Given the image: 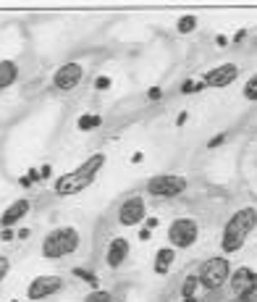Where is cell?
I'll return each instance as SVG.
<instances>
[{"label":"cell","instance_id":"cell-18","mask_svg":"<svg viewBox=\"0 0 257 302\" xmlns=\"http://www.w3.org/2000/svg\"><path fill=\"white\" fill-rule=\"evenodd\" d=\"M194 29H197V16H181L178 24H176L178 35H189V32H194Z\"/></svg>","mask_w":257,"mask_h":302},{"label":"cell","instance_id":"cell-2","mask_svg":"<svg viewBox=\"0 0 257 302\" xmlns=\"http://www.w3.org/2000/svg\"><path fill=\"white\" fill-rule=\"evenodd\" d=\"M254 226H257V210L254 208H239L223 226V237H221L223 255H234L244 247V242L254 231Z\"/></svg>","mask_w":257,"mask_h":302},{"label":"cell","instance_id":"cell-5","mask_svg":"<svg viewBox=\"0 0 257 302\" xmlns=\"http://www.w3.org/2000/svg\"><path fill=\"white\" fill-rule=\"evenodd\" d=\"M200 239V226L194 218H173L168 226V242L173 250H187Z\"/></svg>","mask_w":257,"mask_h":302},{"label":"cell","instance_id":"cell-19","mask_svg":"<svg viewBox=\"0 0 257 302\" xmlns=\"http://www.w3.org/2000/svg\"><path fill=\"white\" fill-rule=\"evenodd\" d=\"M84 302H113V294L105 292V289H92L84 297Z\"/></svg>","mask_w":257,"mask_h":302},{"label":"cell","instance_id":"cell-28","mask_svg":"<svg viewBox=\"0 0 257 302\" xmlns=\"http://www.w3.org/2000/svg\"><path fill=\"white\" fill-rule=\"evenodd\" d=\"M144 223H147V229H150V231H155L158 226H160V221H158V218H147Z\"/></svg>","mask_w":257,"mask_h":302},{"label":"cell","instance_id":"cell-22","mask_svg":"<svg viewBox=\"0 0 257 302\" xmlns=\"http://www.w3.org/2000/svg\"><path fill=\"white\" fill-rule=\"evenodd\" d=\"M8 271H11V260L6 258V255H0V281L8 276Z\"/></svg>","mask_w":257,"mask_h":302},{"label":"cell","instance_id":"cell-14","mask_svg":"<svg viewBox=\"0 0 257 302\" xmlns=\"http://www.w3.org/2000/svg\"><path fill=\"white\" fill-rule=\"evenodd\" d=\"M173 260H176V250H173V247H160V250L155 252V274H158V276H165Z\"/></svg>","mask_w":257,"mask_h":302},{"label":"cell","instance_id":"cell-16","mask_svg":"<svg viewBox=\"0 0 257 302\" xmlns=\"http://www.w3.org/2000/svg\"><path fill=\"white\" fill-rule=\"evenodd\" d=\"M197 289H200V276L192 274L184 279V286H181V294H184V299H194L197 297Z\"/></svg>","mask_w":257,"mask_h":302},{"label":"cell","instance_id":"cell-8","mask_svg":"<svg viewBox=\"0 0 257 302\" xmlns=\"http://www.w3.org/2000/svg\"><path fill=\"white\" fill-rule=\"evenodd\" d=\"M84 79V66L77 63V60H68L60 69H55L53 74V87L60 89V92H71V89H77Z\"/></svg>","mask_w":257,"mask_h":302},{"label":"cell","instance_id":"cell-21","mask_svg":"<svg viewBox=\"0 0 257 302\" xmlns=\"http://www.w3.org/2000/svg\"><path fill=\"white\" fill-rule=\"evenodd\" d=\"M74 276H79V279H84L89 286H95V289H100V281H97V276L92 274V271H84V268H74Z\"/></svg>","mask_w":257,"mask_h":302},{"label":"cell","instance_id":"cell-1","mask_svg":"<svg viewBox=\"0 0 257 302\" xmlns=\"http://www.w3.org/2000/svg\"><path fill=\"white\" fill-rule=\"evenodd\" d=\"M102 165H105V155L102 153H95L92 158H87L79 169H74V171H68L63 176H58L55 184H53V192L58 194V197H71V194L84 192L97 179Z\"/></svg>","mask_w":257,"mask_h":302},{"label":"cell","instance_id":"cell-29","mask_svg":"<svg viewBox=\"0 0 257 302\" xmlns=\"http://www.w3.org/2000/svg\"><path fill=\"white\" fill-rule=\"evenodd\" d=\"M187 118H189V113H187V111H181V113H178V121H176V124H178V126H184V124H187Z\"/></svg>","mask_w":257,"mask_h":302},{"label":"cell","instance_id":"cell-26","mask_svg":"<svg viewBox=\"0 0 257 302\" xmlns=\"http://www.w3.org/2000/svg\"><path fill=\"white\" fill-rule=\"evenodd\" d=\"M223 142H226V134H215V137H213V140L207 142V147L213 150V147H218V145H223Z\"/></svg>","mask_w":257,"mask_h":302},{"label":"cell","instance_id":"cell-17","mask_svg":"<svg viewBox=\"0 0 257 302\" xmlns=\"http://www.w3.org/2000/svg\"><path fill=\"white\" fill-rule=\"evenodd\" d=\"M100 124H102V118H100V116H95V113H84V116H79V121H77L79 131H89V129H97Z\"/></svg>","mask_w":257,"mask_h":302},{"label":"cell","instance_id":"cell-10","mask_svg":"<svg viewBox=\"0 0 257 302\" xmlns=\"http://www.w3.org/2000/svg\"><path fill=\"white\" fill-rule=\"evenodd\" d=\"M239 79V66L236 63H221L215 69H210L205 77H202V84L205 87H229Z\"/></svg>","mask_w":257,"mask_h":302},{"label":"cell","instance_id":"cell-6","mask_svg":"<svg viewBox=\"0 0 257 302\" xmlns=\"http://www.w3.org/2000/svg\"><path fill=\"white\" fill-rule=\"evenodd\" d=\"M184 189H187V179L176 176V174H160L147 181V192L153 197H176Z\"/></svg>","mask_w":257,"mask_h":302},{"label":"cell","instance_id":"cell-31","mask_svg":"<svg viewBox=\"0 0 257 302\" xmlns=\"http://www.w3.org/2000/svg\"><path fill=\"white\" fill-rule=\"evenodd\" d=\"M53 171H50V165H42V169H40V176H45V179H48Z\"/></svg>","mask_w":257,"mask_h":302},{"label":"cell","instance_id":"cell-7","mask_svg":"<svg viewBox=\"0 0 257 302\" xmlns=\"http://www.w3.org/2000/svg\"><path fill=\"white\" fill-rule=\"evenodd\" d=\"M229 281H231L234 294H236L241 302H252V299L257 297V271L241 265V268H236L234 274H231Z\"/></svg>","mask_w":257,"mask_h":302},{"label":"cell","instance_id":"cell-15","mask_svg":"<svg viewBox=\"0 0 257 302\" xmlns=\"http://www.w3.org/2000/svg\"><path fill=\"white\" fill-rule=\"evenodd\" d=\"M16 79H19V66L8 58L0 60V89H8Z\"/></svg>","mask_w":257,"mask_h":302},{"label":"cell","instance_id":"cell-13","mask_svg":"<svg viewBox=\"0 0 257 302\" xmlns=\"http://www.w3.org/2000/svg\"><path fill=\"white\" fill-rule=\"evenodd\" d=\"M29 208H32V203H29L26 197H19L16 203H11V205L3 210V216H0V226H3V229H11V226H16V223L29 213Z\"/></svg>","mask_w":257,"mask_h":302},{"label":"cell","instance_id":"cell-4","mask_svg":"<svg viewBox=\"0 0 257 302\" xmlns=\"http://www.w3.org/2000/svg\"><path fill=\"white\" fill-rule=\"evenodd\" d=\"M200 284L205 289H221V286L231 279V263L226 255H215V258H207L200 268Z\"/></svg>","mask_w":257,"mask_h":302},{"label":"cell","instance_id":"cell-23","mask_svg":"<svg viewBox=\"0 0 257 302\" xmlns=\"http://www.w3.org/2000/svg\"><path fill=\"white\" fill-rule=\"evenodd\" d=\"M40 179V171H29L26 176H21V187H32V181Z\"/></svg>","mask_w":257,"mask_h":302},{"label":"cell","instance_id":"cell-27","mask_svg":"<svg viewBox=\"0 0 257 302\" xmlns=\"http://www.w3.org/2000/svg\"><path fill=\"white\" fill-rule=\"evenodd\" d=\"M95 87H97V89H108V87H111V77H97Z\"/></svg>","mask_w":257,"mask_h":302},{"label":"cell","instance_id":"cell-33","mask_svg":"<svg viewBox=\"0 0 257 302\" xmlns=\"http://www.w3.org/2000/svg\"><path fill=\"white\" fill-rule=\"evenodd\" d=\"M184 302H200V299H197V297H194V299H184Z\"/></svg>","mask_w":257,"mask_h":302},{"label":"cell","instance_id":"cell-30","mask_svg":"<svg viewBox=\"0 0 257 302\" xmlns=\"http://www.w3.org/2000/svg\"><path fill=\"white\" fill-rule=\"evenodd\" d=\"M0 239H6V242H11V239H13V231H11V229H3V231H0Z\"/></svg>","mask_w":257,"mask_h":302},{"label":"cell","instance_id":"cell-3","mask_svg":"<svg viewBox=\"0 0 257 302\" xmlns=\"http://www.w3.org/2000/svg\"><path fill=\"white\" fill-rule=\"evenodd\" d=\"M79 242H82V234L74 229V226H58V229H53L42 239V258L60 260V258H66V255L77 252Z\"/></svg>","mask_w":257,"mask_h":302},{"label":"cell","instance_id":"cell-12","mask_svg":"<svg viewBox=\"0 0 257 302\" xmlns=\"http://www.w3.org/2000/svg\"><path fill=\"white\" fill-rule=\"evenodd\" d=\"M126 258H129V239L126 237L111 239L108 252H105V263H108L111 268H121V265L126 263Z\"/></svg>","mask_w":257,"mask_h":302},{"label":"cell","instance_id":"cell-9","mask_svg":"<svg viewBox=\"0 0 257 302\" xmlns=\"http://www.w3.org/2000/svg\"><path fill=\"white\" fill-rule=\"evenodd\" d=\"M144 216H147V205L139 194H131V197H126L118 205V223L121 226H139L142 221H147Z\"/></svg>","mask_w":257,"mask_h":302},{"label":"cell","instance_id":"cell-25","mask_svg":"<svg viewBox=\"0 0 257 302\" xmlns=\"http://www.w3.org/2000/svg\"><path fill=\"white\" fill-rule=\"evenodd\" d=\"M147 97H150V100H160V97H163V89H160V87H150V89H147Z\"/></svg>","mask_w":257,"mask_h":302},{"label":"cell","instance_id":"cell-11","mask_svg":"<svg viewBox=\"0 0 257 302\" xmlns=\"http://www.w3.org/2000/svg\"><path fill=\"white\" fill-rule=\"evenodd\" d=\"M60 286H63V279L60 276H37V279H32V284H29L26 297L32 302H37V299H45V297L60 292Z\"/></svg>","mask_w":257,"mask_h":302},{"label":"cell","instance_id":"cell-34","mask_svg":"<svg viewBox=\"0 0 257 302\" xmlns=\"http://www.w3.org/2000/svg\"><path fill=\"white\" fill-rule=\"evenodd\" d=\"M13 302H19V299H13Z\"/></svg>","mask_w":257,"mask_h":302},{"label":"cell","instance_id":"cell-32","mask_svg":"<svg viewBox=\"0 0 257 302\" xmlns=\"http://www.w3.org/2000/svg\"><path fill=\"white\" fill-rule=\"evenodd\" d=\"M139 239H150V229H142L139 231Z\"/></svg>","mask_w":257,"mask_h":302},{"label":"cell","instance_id":"cell-20","mask_svg":"<svg viewBox=\"0 0 257 302\" xmlns=\"http://www.w3.org/2000/svg\"><path fill=\"white\" fill-rule=\"evenodd\" d=\"M244 100L257 103V74L252 79H247V84H244Z\"/></svg>","mask_w":257,"mask_h":302},{"label":"cell","instance_id":"cell-24","mask_svg":"<svg viewBox=\"0 0 257 302\" xmlns=\"http://www.w3.org/2000/svg\"><path fill=\"white\" fill-rule=\"evenodd\" d=\"M205 84L202 82H184V87H181V92H197V89H202Z\"/></svg>","mask_w":257,"mask_h":302}]
</instances>
